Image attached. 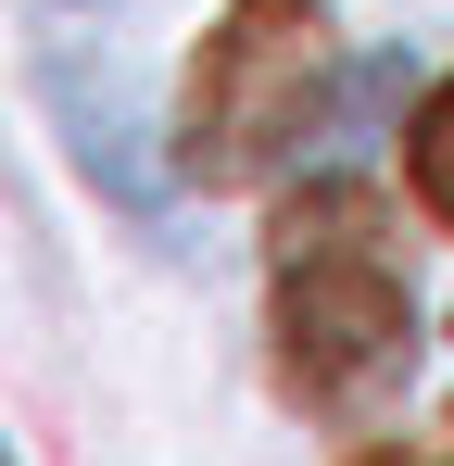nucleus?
Instances as JSON below:
<instances>
[{
  "label": "nucleus",
  "mask_w": 454,
  "mask_h": 466,
  "mask_svg": "<svg viewBox=\"0 0 454 466\" xmlns=\"http://www.w3.org/2000/svg\"><path fill=\"white\" fill-rule=\"evenodd\" d=\"M265 290H278V379L315 416H366L378 390H404L417 278H404V239L378 215V189H354V177L291 189L278 228H265Z\"/></svg>",
  "instance_id": "1"
},
{
  "label": "nucleus",
  "mask_w": 454,
  "mask_h": 466,
  "mask_svg": "<svg viewBox=\"0 0 454 466\" xmlns=\"http://www.w3.org/2000/svg\"><path fill=\"white\" fill-rule=\"evenodd\" d=\"M328 13L315 0H240L215 38L190 51V114H177V164L202 189H265L278 164L328 127Z\"/></svg>",
  "instance_id": "2"
},
{
  "label": "nucleus",
  "mask_w": 454,
  "mask_h": 466,
  "mask_svg": "<svg viewBox=\"0 0 454 466\" xmlns=\"http://www.w3.org/2000/svg\"><path fill=\"white\" fill-rule=\"evenodd\" d=\"M404 177H417V202L454 228V76L429 88V114H417V139H404Z\"/></svg>",
  "instance_id": "3"
}]
</instances>
